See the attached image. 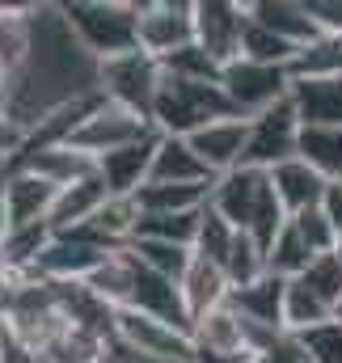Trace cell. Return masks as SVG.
I'll list each match as a JSON object with an SVG mask.
<instances>
[{"label":"cell","instance_id":"29","mask_svg":"<svg viewBox=\"0 0 342 363\" xmlns=\"http://www.w3.org/2000/svg\"><path fill=\"white\" fill-rule=\"evenodd\" d=\"M199 211H182V216H140L136 224V241H165V245H186L194 250V237H199Z\"/></svg>","mask_w":342,"mask_h":363},{"label":"cell","instance_id":"24","mask_svg":"<svg viewBox=\"0 0 342 363\" xmlns=\"http://www.w3.org/2000/svg\"><path fill=\"white\" fill-rule=\"evenodd\" d=\"M13 165H26V169H34L38 178H47L51 186H72V182L89 178V174H97V161L85 157V152H77L72 144H60V148H43V152H30V157H21V161H13Z\"/></svg>","mask_w":342,"mask_h":363},{"label":"cell","instance_id":"6","mask_svg":"<svg viewBox=\"0 0 342 363\" xmlns=\"http://www.w3.org/2000/svg\"><path fill=\"white\" fill-rule=\"evenodd\" d=\"M300 131L304 127L296 118L292 97L279 101V106H270V110H262V114H254L250 118V140H246V161L241 165L270 174L275 165L300 157Z\"/></svg>","mask_w":342,"mask_h":363},{"label":"cell","instance_id":"40","mask_svg":"<svg viewBox=\"0 0 342 363\" xmlns=\"http://www.w3.org/2000/svg\"><path fill=\"white\" fill-rule=\"evenodd\" d=\"M309 13L321 30H334L342 34V0H309Z\"/></svg>","mask_w":342,"mask_h":363},{"label":"cell","instance_id":"46","mask_svg":"<svg viewBox=\"0 0 342 363\" xmlns=\"http://www.w3.org/2000/svg\"><path fill=\"white\" fill-rule=\"evenodd\" d=\"M246 363H250V359H246Z\"/></svg>","mask_w":342,"mask_h":363},{"label":"cell","instance_id":"18","mask_svg":"<svg viewBox=\"0 0 342 363\" xmlns=\"http://www.w3.org/2000/svg\"><path fill=\"white\" fill-rule=\"evenodd\" d=\"M106 199H110V190H106V182L97 178V174L64 186V190L55 194V207H51V220H47L51 233H72V228L93 224V216L101 211Z\"/></svg>","mask_w":342,"mask_h":363},{"label":"cell","instance_id":"25","mask_svg":"<svg viewBox=\"0 0 342 363\" xmlns=\"http://www.w3.org/2000/svg\"><path fill=\"white\" fill-rule=\"evenodd\" d=\"M207 190H211V186L144 182V186L136 190V207H140V216H182V211H199V207H207Z\"/></svg>","mask_w":342,"mask_h":363},{"label":"cell","instance_id":"17","mask_svg":"<svg viewBox=\"0 0 342 363\" xmlns=\"http://www.w3.org/2000/svg\"><path fill=\"white\" fill-rule=\"evenodd\" d=\"M34 13L38 4H0V77L13 81L34 55Z\"/></svg>","mask_w":342,"mask_h":363},{"label":"cell","instance_id":"44","mask_svg":"<svg viewBox=\"0 0 342 363\" xmlns=\"http://www.w3.org/2000/svg\"><path fill=\"white\" fill-rule=\"evenodd\" d=\"M334 321H342V304H338V308H334Z\"/></svg>","mask_w":342,"mask_h":363},{"label":"cell","instance_id":"13","mask_svg":"<svg viewBox=\"0 0 342 363\" xmlns=\"http://www.w3.org/2000/svg\"><path fill=\"white\" fill-rule=\"evenodd\" d=\"M266 178H270L275 199L283 203V211H287V216L313 211V207H321V203H326V194H330V178H321L304 157H292V161L275 165Z\"/></svg>","mask_w":342,"mask_h":363},{"label":"cell","instance_id":"42","mask_svg":"<svg viewBox=\"0 0 342 363\" xmlns=\"http://www.w3.org/2000/svg\"><path fill=\"white\" fill-rule=\"evenodd\" d=\"M190 363H246V359H233V355H220V351H203V347H194V359Z\"/></svg>","mask_w":342,"mask_h":363},{"label":"cell","instance_id":"5","mask_svg":"<svg viewBox=\"0 0 342 363\" xmlns=\"http://www.w3.org/2000/svg\"><path fill=\"white\" fill-rule=\"evenodd\" d=\"M220 89L228 97L233 114L254 118V114H262V110H270V106L292 97V77H287V68H270V64H254V60H233L220 72Z\"/></svg>","mask_w":342,"mask_h":363},{"label":"cell","instance_id":"10","mask_svg":"<svg viewBox=\"0 0 342 363\" xmlns=\"http://www.w3.org/2000/svg\"><path fill=\"white\" fill-rule=\"evenodd\" d=\"M60 186L38 178L26 165H9L0 174V207H4V224L9 228H26V224H47L51 207H55Z\"/></svg>","mask_w":342,"mask_h":363},{"label":"cell","instance_id":"27","mask_svg":"<svg viewBox=\"0 0 342 363\" xmlns=\"http://www.w3.org/2000/svg\"><path fill=\"white\" fill-rule=\"evenodd\" d=\"M131 287H136V258L127 250H114L97 271L89 274V291H97L110 308H127Z\"/></svg>","mask_w":342,"mask_h":363},{"label":"cell","instance_id":"1","mask_svg":"<svg viewBox=\"0 0 342 363\" xmlns=\"http://www.w3.org/2000/svg\"><path fill=\"white\" fill-rule=\"evenodd\" d=\"M60 13L81 51L97 64L140 51V0H68Z\"/></svg>","mask_w":342,"mask_h":363},{"label":"cell","instance_id":"15","mask_svg":"<svg viewBox=\"0 0 342 363\" xmlns=\"http://www.w3.org/2000/svg\"><path fill=\"white\" fill-rule=\"evenodd\" d=\"M283 296H287V279H279V274L266 271L258 283L228 291V308H233L241 321H250V325H262V330L283 334Z\"/></svg>","mask_w":342,"mask_h":363},{"label":"cell","instance_id":"7","mask_svg":"<svg viewBox=\"0 0 342 363\" xmlns=\"http://www.w3.org/2000/svg\"><path fill=\"white\" fill-rule=\"evenodd\" d=\"M250 26L246 0H194V47L207 51L220 68L241 60V38Z\"/></svg>","mask_w":342,"mask_h":363},{"label":"cell","instance_id":"12","mask_svg":"<svg viewBox=\"0 0 342 363\" xmlns=\"http://www.w3.org/2000/svg\"><path fill=\"white\" fill-rule=\"evenodd\" d=\"M246 140H250V118H216V123H207L203 131H194L190 135V148H194V157L207 165V174L211 178H224V174H233V169H241V161H246Z\"/></svg>","mask_w":342,"mask_h":363},{"label":"cell","instance_id":"8","mask_svg":"<svg viewBox=\"0 0 342 363\" xmlns=\"http://www.w3.org/2000/svg\"><path fill=\"white\" fill-rule=\"evenodd\" d=\"M144 135H153V123L148 118H140V114H131V110H123V106H114V101L101 97L89 110V118L81 123V131L72 135V148L93 157V161H101V157H110V152L144 140Z\"/></svg>","mask_w":342,"mask_h":363},{"label":"cell","instance_id":"9","mask_svg":"<svg viewBox=\"0 0 342 363\" xmlns=\"http://www.w3.org/2000/svg\"><path fill=\"white\" fill-rule=\"evenodd\" d=\"M194 43V0H140V51L170 60Z\"/></svg>","mask_w":342,"mask_h":363},{"label":"cell","instance_id":"19","mask_svg":"<svg viewBox=\"0 0 342 363\" xmlns=\"http://www.w3.org/2000/svg\"><path fill=\"white\" fill-rule=\"evenodd\" d=\"M292 106L300 127H342V77L292 81Z\"/></svg>","mask_w":342,"mask_h":363},{"label":"cell","instance_id":"14","mask_svg":"<svg viewBox=\"0 0 342 363\" xmlns=\"http://www.w3.org/2000/svg\"><path fill=\"white\" fill-rule=\"evenodd\" d=\"M157 140L161 135L153 131V135H144V140H136V144H127V148H118V152L97 161V178L106 182L110 194H136L148 182L153 157H157Z\"/></svg>","mask_w":342,"mask_h":363},{"label":"cell","instance_id":"20","mask_svg":"<svg viewBox=\"0 0 342 363\" xmlns=\"http://www.w3.org/2000/svg\"><path fill=\"white\" fill-rule=\"evenodd\" d=\"M148 182H173V186H211L207 165L194 157L190 140H177V135H161L157 140V157H153V174Z\"/></svg>","mask_w":342,"mask_h":363},{"label":"cell","instance_id":"30","mask_svg":"<svg viewBox=\"0 0 342 363\" xmlns=\"http://www.w3.org/2000/svg\"><path fill=\"white\" fill-rule=\"evenodd\" d=\"M127 250H131V258L140 267H148V271L161 274V279H173V283H182V274L190 271V262H194V250L165 245V241H131Z\"/></svg>","mask_w":342,"mask_h":363},{"label":"cell","instance_id":"34","mask_svg":"<svg viewBox=\"0 0 342 363\" xmlns=\"http://www.w3.org/2000/svg\"><path fill=\"white\" fill-rule=\"evenodd\" d=\"M292 55H296V47H292V43H283L279 34L262 30L258 21H250V26H246V38H241V60L270 64V68H287V64H292Z\"/></svg>","mask_w":342,"mask_h":363},{"label":"cell","instance_id":"23","mask_svg":"<svg viewBox=\"0 0 342 363\" xmlns=\"http://www.w3.org/2000/svg\"><path fill=\"white\" fill-rule=\"evenodd\" d=\"M287 77L292 81H330V77H342V34L321 30L317 38L296 47V55L287 64Z\"/></svg>","mask_w":342,"mask_h":363},{"label":"cell","instance_id":"2","mask_svg":"<svg viewBox=\"0 0 342 363\" xmlns=\"http://www.w3.org/2000/svg\"><path fill=\"white\" fill-rule=\"evenodd\" d=\"M216 118H233V106H228L220 85L186 81V77H173V72L161 77V89H157V101H153V131L157 135L190 140L194 131H203Z\"/></svg>","mask_w":342,"mask_h":363},{"label":"cell","instance_id":"36","mask_svg":"<svg viewBox=\"0 0 342 363\" xmlns=\"http://www.w3.org/2000/svg\"><path fill=\"white\" fill-rule=\"evenodd\" d=\"M161 68L173 72V77H186V81H203V85H220V72H224V68H220L207 51H199L194 43L182 47V51L170 55V60H161Z\"/></svg>","mask_w":342,"mask_h":363},{"label":"cell","instance_id":"26","mask_svg":"<svg viewBox=\"0 0 342 363\" xmlns=\"http://www.w3.org/2000/svg\"><path fill=\"white\" fill-rule=\"evenodd\" d=\"M334 321V308L304 283V279H287V296H283V334H309L317 325Z\"/></svg>","mask_w":342,"mask_h":363},{"label":"cell","instance_id":"41","mask_svg":"<svg viewBox=\"0 0 342 363\" xmlns=\"http://www.w3.org/2000/svg\"><path fill=\"white\" fill-rule=\"evenodd\" d=\"M321 211L330 216V224H334V228L342 233V182H330V194H326Z\"/></svg>","mask_w":342,"mask_h":363},{"label":"cell","instance_id":"32","mask_svg":"<svg viewBox=\"0 0 342 363\" xmlns=\"http://www.w3.org/2000/svg\"><path fill=\"white\" fill-rule=\"evenodd\" d=\"M233 241H237V228H233L228 220H220L211 207H203V216H199V237H194V258H203V262H211V267H224Z\"/></svg>","mask_w":342,"mask_h":363},{"label":"cell","instance_id":"33","mask_svg":"<svg viewBox=\"0 0 342 363\" xmlns=\"http://www.w3.org/2000/svg\"><path fill=\"white\" fill-rule=\"evenodd\" d=\"M220 271H224V279H228L233 291H237V287H250V283H258V279L266 274V254L258 250L246 233H237V241H233V250H228V258H224Z\"/></svg>","mask_w":342,"mask_h":363},{"label":"cell","instance_id":"43","mask_svg":"<svg viewBox=\"0 0 342 363\" xmlns=\"http://www.w3.org/2000/svg\"><path fill=\"white\" fill-rule=\"evenodd\" d=\"M334 258L342 262V233H338V245H334Z\"/></svg>","mask_w":342,"mask_h":363},{"label":"cell","instance_id":"11","mask_svg":"<svg viewBox=\"0 0 342 363\" xmlns=\"http://www.w3.org/2000/svg\"><path fill=\"white\" fill-rule=\"evenodd\" d=\"M262 194H266V174L241 165V169H233V174H224V178L211 182L207 207H211L220 220H228L237 233H246L250 220H254V211H258V203H262Z\"/></svg>","mask_w":342,"mask_h":363},{"label":"cell","instance_id":"16","mask_svg":"<svg viewBox=\"0 0 342 363\" xmlns=\"http://www.w3.org/2000/svg\"><path fill=\"white\" fill-rule=\"evenodd\" d=\"M246 9H250V21L279 34L292 47H304L309 38L321 34V26L309 13V0H246Z\"/></svg>","mask_w":342,"mask_h":363},{"label":"cell","instance_id":"21","mask_svg":"<svg viewBox=\"0 0 342 363\" xmlns=\"http://www.w3.org/2000/svg\"><path fill=\"white\" fill-rule=\"evenodd\" d=\"M177 291H182V304H186V317H190V325L203 317V313H211V308H220V304H228V279L220 267H211V262H203V258H194L190 262V271L182 274V283H177Z\"/></svg>","mask_w":342,"mask_h":363},{"label":"cell","instance_id":"38","mask_svg":"<svg viewBox=\"0 0 342 363\" xmlns=\"http://www.w3.org/2000/svg\"><path fill=\"white\" fill-rule=\"evenodd\" d=\"M309 363H342V321H326L309 334H296Z\"/></svg>","mask_w":342,"mask_h":363},{"label":"cell","instance_id":"35","mask_svg":"<svg viewBox=\"0 0 342 363\" xmlns=\"http://www.w3.org/2000/svg\"><path fill=\"white\" fill-rule=\"evenodd\" d=\"M292 228H296V237H300V241L313 250V258H321V254H334V245H338V228L330 224V216H326L321 207L292 216Z\"/></svg>","mask_w":342,"mask_h":363},{"label":"cell","instance_id":"4","mask_svg":"<svg viewBox=\"0 0 342 363\" xmlns=\"http://www.w3.org/2000/svg\"><path fill=\"white\" fill-rule=\"evenodd\" d=\"M114 347H123L127 355L144 363H190L194 359V338L186 330H173L165 321L136 313V308H118L114 317Z\"/></svg>","mask_w":342,"mask_h":363},{"label":"cell","instance_id":"28","mask_svg":"<svg viewBox=\"0 0 342 363\" xmlns=\"http://www.w3.org/2000/svg\"><path fill=\"white\" fill-rule=\"evenodd\" d=\"M300 157L330 182H342V127H304Z\"/></svg>","mask_w":342,"mask_h":363},{"label":"cell","instance_id":"22","mask_svg":"<svg viewBox=\"0 0 342 363\" xmlns=\"http://www.w3.org/2000/svg\"><path fill=\"white\" fill-rule=\"evenodd\" d=\"M190 338H194V347H203V351H220V355H233V359H250V351H246V321H241L228 304L203 313V317L190 325Z\"/></svg>","mask_w":342,"mask_h":363},{"label":"cell","instance_id":"31","mask_svg":"<svg viewBox=\"0 0 342 363\" xmlns=\"http://www.w3.org/2000/svg\"><path fill=\"white\" fill-rule=\"evenodd\" d=\"M309 262H313V250L296 237V228H292V220H287V228L275 237V245L266 250V271L279 274V279H300V274L309 271Z\"/></svg>","mask_w":342,"mask_h":363},{"label":"cell","instance_id":"37","mask_svg":"<svg viewBox=\"0 0 342 363\" xmlns=\"http://www.w3.org/2000/svg\"><path fill=\"white\" fill-rule=\"evenodd\" d=\"M300 279H304V283H309L326 304H330V308H338V304H342V262L334 258V254L313 258V262H309V271L300 274Z\"/></svg>","mask_w":342,"mask_h":363},{"label":"cell","instance_id":"45","mask_svg":"<svg viewBox=\"0 0 342 363\" xmlns=\"http://www.w3.org/2000/svg\"><path fill=\"white\" fill-rule=\"evenodd\" d=\"M0 174H4V165H0Z\"/></svg>","mask_w":342,"mask_h":363},{"label":"cell","instance_id":"3","mask_svg":"<svg viewBox=\"0 0 342 363\" xmlns=\"http://www.w3.org/2000/svg\"><path fill=\"white\" fill-rule=\"evenodd\" d=\"M161 60H153L148 51H127V55H114V60H101L97 64V93L140 118L153 123V101L161 89Z\"/></svg>","mask_w":342,"mask_h":363},{"label":"cell","instance_id":"39","mask_svg":"<svg viewBox=\"0 0 342 363\" xmlns=\"http://www.w3.org/2000/svg\"><path fill=\"white\" fill-rule=\"evenodd\" d=\"M250 363H309V355H304V347H300V338L296 334H279L262 355H254Z\"/></svg>","mask_w":342,"mask_h":363}]
</instances>
